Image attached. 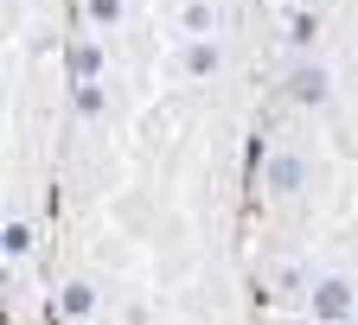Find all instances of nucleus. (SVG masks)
Instances as JSON below:
<instances>
[{
  "instance_id": "obj_1",
  "label": "nucleus",
  "mask_w": 358,
  "mask_h": 325,
  "mask_svg": "<svg viewBox=\"0 0 358 325\" xmlns=\"http://www.w3.org/2000/svg\"><path fill=\"white\" fill-rule=\"evenodd\" d=\"M301 179H307V166L294 160V153H282V160H268V185L288 198V192H301Z\"/></svg>"
},
{
  "instance_id": "obj_2",
  "label": "nucleus",
  "mask_w": 358,
  "mask_h": 325,
  "mask_svg": "<svg viewBox=\"0 0 358 325\" xmlns=\"http://www.w3.org/2000/svg\"><path fill=\"white\" fill-rule=\"evenodd\" d=\"M294 96H301V103H327V70H320V64H301V70H294Z\"/></svg>"
},
{
  "instance_id": "obj_3",
  "label": "nucleus",
  "mask_w": 358,
  "mask_h": 325,
  "mask_svg": "<svg viewBox=\"0 0 358 325\" xmlns=\"http://www.w3.org/2000/svg\"><path fill=\"white\" fill-rule=\"evenodd\" d=\"M186 70H192V77H211V70H217V45H211V38H192V45H186Z\"/></svg>"
},
{
  "instance_id": "obj_4",
  "label": "nucleus",
  "mask_w": 358,
  "mask_h": 325,
  "mask_svg": "<svg viewBox=\"0 0 358 325\" xmlns=\"http://www.w3.org/2000/svg\"><path fill=\"white\" fill-rule=\"evenodd\" d=\"M71 70H77V77L90 83V77L103 70V52H96V45H77V52H71Z\"/></svg>"
},
{
  "instance_id": "obj_5",
  "label": "nucleus",
  "mask_w": 358,
  "mask_h": 325,
  "mask_svg": "<svg viewBox=\"0 0 358 325\" xmlns=\"http://www.w3.org/2000/svg\"><path fill=\"white\" fill-rule=\"evenodd\" d=\"M313 32H320V20H313V13H294V20H288V45H301V52L313 45Z\"/></svg>"
},
{
  "instance_id": "obj_6",
  "label": "nucleus",
  "mask_w": 358,
  "mask_h": 325,
  "mask_svg": "<svg viewBox=\"0 0 358 325\" xmlns=\"http://www.w3.org/2000/svg\"><path fill=\"white\" fill-rule=\"evenodd\" d=\"M186 32H192V38H211V7H205V0H192V7H186Z\"/></svg>"
},
{
  "instance_id": "obj_7",
  "label": "nucleus",
  "mask_w": 358,
  "mask_h": 325,
  "mask_svg": "<svg viewBox=\"0 0 358 325\" xmlns=\"http://www.w3.org/2000/svg\"><path fill=\"white\" fill-rule=\"evenodd\" d=\"M83 13H90V26H115L122 20V0H90Z\"/></svg>"
},
{
  "instance_id": "obj_8",
  "label": "nucleus",
  "mask_w": 358,
  "mask_h": 325,
  "mask_svg": "<svg viewBox=\"0 0 358 325\" xmlns=\"http://www.w3.org/2000/svg\"><path fill=\"white\" fill-rule=\"evenodd\" d=\"M77 109H83V115H96V109H103V89H96V83H83V89H77Z\"/></svg>"
}]
</instances>
